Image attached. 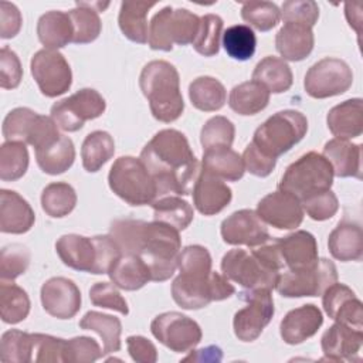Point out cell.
<instances>
[{
	"label": "cell",
	"mask_w": 363,
	"mask_h": 363,
	"mask_svg": "<svg viewBox=\"0 0 363 363\" xmlns=\"http://www.w3.org/2000/svg\"><path fill=\"white\" fill-rule=\"evenodd\" d=\"M109 235L122 254L140 257L150 271V281L169 279L176 268L182 240L179 231L160 221L119 218L111 224Z\"/></svg>",
	"instance_id": "6da1fadb"
},
{
	"label": "cell",
	"mask_w": 363,
	"mask_h": 363,
	"mask_svg": "<svg viewBox=\"0 0 363 363\" xmlns=\"http://www.w3.org/2000/svg\"><path fill=\"white\" fill-rule=\"evenodd\" d=\"M139 159L156 182L157 199L190 194L200 173L187 138L176 129L159 130L145 145Z\"/></svg>",
	"instance_id": "7a4b0ae2"
},
{
	"label": "cell",
	"mask_w": 363,
	"mask_h": 363,
	"mask_svg": "<svg viewBox=\"0 0 363 363\" xmlns=\"http://www.w3.org/2000/svg\"><path fill=\"white\" fill-rule=\"evenodd\" d=\"M284 267L275 241L264 242L251 252L234 248L221 258L223 275L248 291L274 289Z\"/></svg>",
	"instance_id": "3957f363"
},
{
	"label": "cell",
	"mask_w": 363,
	"mask_h": 363,
	"mask_svg": "<svg viewBox=\"0 0 363 363\" xmlns=\"http://www.w3.org/2000/svg\"><path fill=\"white\" fill-rule=\"evenodd\" d=\"M139 86L155 119L170 123L182 116L184 101L180 92V77L173 64L163 60L147 62L140 72Z\"/></svg>",
	"instance_id": "277c9868"
},
{
	"label": "cell",
	"mask_w": 363,
	"mask_h": 363,
	"mask_svg": "<svg viewBox=\"0 0 363 363\" xmlns=\"http://www.w3.org/2000/svg\"><path fill=\"white\" fill-rule=\"evenodd\" d=\"M333 184V169L318 152H308L291 163L282 174L278 190L295 196L299 201L330 190Z\"/></svg>",
	"instance_id": "5b68a950"
},
{
	"label": "cell",
	"mask_w": 363,
	"mask_h": 363,
	"mask_svg": "<svg viewBox=\"0 0 363 363\" xmlns=\"http://www.w3.org/2000/svg\"><path fill=\"white\" fill-rule=\"evenodd\" d=\"M306 132V116L299 111L285 109L274 113L257 128L252 143L264 155L277 159L299 143Z\"/></svg>",
	"instance_id": "8992f818"
},
{
	"label": "cell",
	"mask_w": 363,
	"mask_h": 363,
	"mask_svg": "<svg viewBox=\"0 0 363 363\" xmlns=\"http://www.w3.org/2000/svg\"><path fill=\"white\" fill-rule=\"evenodd\" d=\"M111 190L130 206L152 204L157 199V186L140 159L121 156L108 174Z\"/></svg>",
	"instance_id": "52a82bcc"
},
{
	"label": "cell",
	"mask_w": 363,
	"mask_h": 363,
	"mask_svg": "<svg viewBox=\"0 0 363 363\" xmlns=\"http://www.w3.org/2000/svg\"><path fill=\"white\" fill-rule=\"evenodd\" d=\"M200 27V17L187 9H172L170 6L159 10L150 20L147 43L152 50L172 51L173 44H193Z\"/></svg>",
	"instance_id": "ba28073f"
},
{
	"label": "cell",
	"mask_w": 363,
	"mask_h": 363,
	"mask_svg": "<svg viewBox=\"0 0 363 363\" xmlns=\"http://www.w3.org/2000/svg\"><path fill=\"white\" fill-rule=\"evenodd\" d=\"M235 288L224 275L211 271L206 277L179 274L172 284L173 301L183 309H201L213 301H224Z\"/></svg>",
	"instance_id": "9c48e42d"
},
{
	"label": "cell",
	"mask_w": 363,
	"mask_h": 363,
	"mask_svg": "<svg viewBox=\"0 0 363 363\" xmlns=\"http://www.w3.org/2000/svg\"><path fill=\"white\" fill-rule=\"evenodd\" d=\"M58 126L51 116L40 115L30 108H14L3 121V136L6 140L31 145L35 150L41 149L61 135Z\"/></svg>",
	"instance_id": "30bf717a"
},
{
	"label": "cell",
	"mask_w": 363,
	"mask_h": 363,
	"mask_svg": "<svg viewBox=\"0 0 363 363\" xmlns=\"http://www.w3.org/2000/svg\"><path fill=\"white\" fill-rule=\"evenodd\" d=\"M336 281L337 269L335 264L328 258H318V261L308 268L281 274L275 289L285 298L319 296Z\"/></svg>",
	"instance_id": "8fae6325"
},
{
	"label": "cell",
	"mask_w": 363,
	"mask_h": 363,
	"mask_svg": "<svg viewBox=\"0 0 363 363\" xmlns=\"http://www.w3.org/2000/svg\"><path fill=\"white\" fill-rule=\"evenodd\" d=\"M105 109L106 102L98 91L82 88L71 96L55 102L51 106L50 113L60 129L65 132H77L86 121L99 118Z\"/></svg>",
	"instance_id": "7c38bea8"
},
{
	"label": "cell",
	"mask_w": 363,
	"mask_h": 363,
	"mask_svg": "<svg viewBox=\"0 0 363 363\" xmlns=\"http://www.w3.org/2000/svg\"><path fill=\"white\" fill-rule=\"evenodd\" d=\"M353 84L349 64L340 58L326 57L315 62L305 74L303 88L315 99H325L345 94Z\"/></svg>",
	"instance_id": "4fadbf2b"
},
{
	"label": "cell",
	"mask_w": 363,
	"mask_h": 363,
	"mask_svg": "<svg viewBox=\"0 0 363 363\" xmlns=\"http://www.w3.org/2000/svg\"><path fill=\"white\" fill-rule=\"evenodd\" d=\"M247 305L237 311L233 319L234 335L241 342L255 340L271 322L275 308L269 289H251L240 294Z\"/></svg>",
	"instance_id": "5bb4252c"
},
{
	"label": "cell",
	"mask_w": 363,
	"mask_h": 363,
	"mask_svg": "<svg viewBox=\"0 0 363 363\" xmlns=\"http://www.w3.org/2000/svg\"><path fill=\"white\" fill-rule=\"evenodd\" d=\"M150 330L163 346L176 353L194 349L203 336L200 325L180 312H163L157 315L150 323Z\"/></svg>",
	"instance_id": "9a60e30c"
},
{
	"label": "cell",
	"mask_w": 363,
	"mask_h": 363,
	"mask_svg": "<svg viewBox=\"0 0 363 363\" xmlns=\"http://www.w3.org/2000/svg\"><path fill=\"white\" fill-rule=\"evenodd\" d=\"M31 75L44 96L65 94L72 84V71L65 57L57 50H40L30 62Z\"/></svg>",
	"instance_id": "2e32d148"
},
{
	"label": "cell",
	"mask_w": 363,
	"mask_h": 363,
	"mask_svg": "<svg viewBox=\"0 0 363 363\" xmlns=\"http://www.w3.org/2000/svg\"><path fill=\"white\" fill-rule=\"evenodd\" d=\"M220 231L223 241L230 245L258 247L271 238L265 223L257 211L248 208L234 211L224 218Z\"/></svg>",
	"instance_id": "e0dca14e"
},
{
	"label": "cell",
	"mask_w": 363,
	"mask_h": 363,
	"mask_svg": "<svg viewBox=\"0 0 363 363\" xmlns=\"http://www.w3.org/2000/svg\"><path fill=\"white\" fill-rule=\"evenodd\" d=\"M43 309L57 319H71L81 309V292L77 284L64 277L47 279L40 291Z\"/></svg>",
	"instance_id": "ac0fdd59"
},
{
	"label": "cell",
	"mask_w": 363,
	"mask_h": 363,
	"mask_svg": "<svg viewBox=\"0 0 363 363\" xmlns=\"http://www.w3.org/2000/svg\"><path fill=\"white\" fill-rule=\"evenodd\" d=\"M257 214L264 223L278 230H294L303 220L301 201L282 190L264 196L257 204Z\"/></svg>",
	"instance_id": "d6986e66"
},
{
	"label": "cell",
	"mask_w": 363,
	"mask_h": 363,
	"mask_svg": "<svg viewBox=\"0 0 363 363\" xmlns=\"http://www.w3.org/2000/svg\"><path fill=\"white\" fill-rule=\"evenodd\" d=\"M326 315L335 322L350 325L363 330V305L356 294L345 284H332L322 294Z\"/></svg>",
	"instance_id": "ffe728a7"
},
{
	"label": "cell",
	"mask_w": 363,
	"mask_h": 363,
	"mask_svg": "<svg viewBox=\"0 0 363 363\" xmlns=\"http://www.w3.org/2000/svg\"><path fill=\"white\" fill-rule=\"evenodd\" d=\"M193 204L203 216H214L223 211L233 199L231 189L220 177L203 170L191 190Z\"/></svg>",
	"instance_id": "44dd1931"
},
{
	"label": "cell",
	"mask_w": 363,
	"mask_h": 363,
	"mask_svg": "<svg viewBox=\"0 0 363 363\" xmlns=\"http://www.w3.org/2000/svg\"><path fill=\"white\" fill-rule=\"evenodd\" d=\"M363 343V330L350 325L335 322L320 339V347L328 360L343 362L359 359V350Z\"/></svg>",
	"instance_id": "7402d4cb"
},
{
	"label": "cell",
	"mask_w": 363,
	"mask_h": 363,
	"mask_svg": "<svg viewBox=\"0 0 363 363\" xmlns=\"http://www.w3.org/2000/svg\"><path fill=\"white\" fill-rule=\"evenodd\" d=\"M55 251L64 265L75 271L94 274L98 250L94 237L79 234H64L55 242Z\"/></svg>",
	"instance_id": "603a6c76"
},
{
	"label": "cell",
	"mask_w": 363,
	"mask_h": 363,
	"mask_svg": "<svg viewBox=\"0 0 363 363\" xmlns=\"http://www.w3.org/2000/svg\"><path fill=\"white\" fill-rule=\"evenodd\" d=\"M323 323L320 309L306 303L289 311L279 323V333L286 345H299L312 337Z\"/></svg>",
	"instance_id": "cb8c5ba5"
},
{
	"label": "cell",
	"mask_w": 363,
	"mask_h": 363,
	"mask_svg": "<svg viewBox=\"0 0 363 363\" xmlns=\"http://www.w3.org/2000/svg\"><path fill=\"white\" fill-rule=\"evenodd\" d=\"M275 244L289 271L308 268L318 261V242L309 231H294L285 237L277 238Z\"/></svg>",
	"instance_id": "d4e9b609"
},
{
	"label": "cell",
	"mask_w": 363,
	"mask_h": 363,
	"mask_svg": "<svg viewBox=\"0 0 363 363\" xmlns=\"http://www.w3.org/2000/svg\"><path fill=\"white\" fill-rule=\"evenodd\" d=\"M35 221L30 203L17 191L3 189L0 191V230L7 234H24Z\"/></svg>",
	"instance_id": "484cf974"
},
{
	"label": "cell",
	"mask_w": 363,
	"mask_h": 363,
	"mask_svg": "<svg viewBox=\"0 0 363 363\" xmlns=\"http://www.w3.org/2000/svg\"><path fill=\"white\" fill-rule=\"evenodd\" d=\"M323 157L330 163L333 176L362 177V146L347 139H330L323 146Z\"/></svg>",
	"instance_id": "4316f807"
},
{
	"label": "cell",
	"mask_w": 363,
	"mask_h": 363,
	"mask_svg": "<svg viewBox=\"0 0 363 363\" xmlns=\"http://www.w3.org/2000/svg\"><path fill=\"white\" fill-rule=\"evenodd\" d=\"M315 37L311 27L299 23H285L275 35V47L282 60L302 61L313 50Z\"/></svg>",
	"instance_id": "83f0119b"
},
{
	"label": "cell",
	"mask_w": 363,
	"mask_h": 363,
	"mask_svg": "<svg viewBox=\"0 0 363 363\" xmlns=\"http://www.w3.org/2000/svg\"><path fill=\"white\" fill-rule=\"evenodd\" d=\"M326 123L332 135L339 139L360 136L363 132V101L352 98L333 106L328 112Z\"/></svg>",
	"instance_id": "f1b7e54d"
},
{
	"label": "cell",
	"mask_w": 363,
	"mask_h": 363,
	"mask_svg": "<svg viewBox=\"0 0 363 363\" xmlns=\"http://www.w3.org/2000/svg\"><path fill=\"white\" fill-rule=\"evenodd\" d=\"M328 248L335 259L360 261L363 257V233L357 223L339 221L328 238Z\"/></svg>",
	"instance_id": "f546056e"
},
{
	"label": "cell",
	"mask_w": 363,
	"mask_h": 363,
	"mask_svg": "<svg viewBox=\"0 0 363 363\" xmlns=\"http://www.w3.org/2000/svg\"><path fill=\"white\" fill-rule=\"evenodd\" d=\"M37 35L47 50H58L72 43L74 27L68 13L51 10L37 21Z\"/></svg>",
	"instance_id": "4dcf8cb0"
},
{
	"label": "cell",
	"mask_w": 363,
	"mask_h": 363,
	"mask_svg": "<svg viewBox=\"0 0 363 363\" xmlns=\"http://www.w3.org/2000/svg\"><path fill=\"white\" fill-rule=\"evenodd\" d=\"M113 285L125 291H138L150 281V271L145 261L132 254H122L108 271Z\"/></svg>",
	"instance_id": "1f68e13d"
},
{
	"label": "cell",
	"mask_w": 363,
	"mask_h": 363,
	"mask_svg": "<svg viewBox=\"0 0 363 363\" xmlns=\"http://www.w3.org/2000/svg\"><path fill=\"white\" fill-rule=\"evenodd\" d=\"M153 1H122L118 24L122 34L138 44L147 43V13L155 6Z\"/></svg>",
	"instance_id": "d6a6232c"
},
{
	"label": "cell",
	"mask_w": 363,
	"mask_h": 363,
	"mask_svg": "<svg viewBox=\"0 0 363 363\" xmlns=\"http://www.w3.org/2000/svg\"><path fill=\"white\" fill-rule=\"evenodd\" d=\"M201 169L227 182H237L244 176L242 157L231 147H214L204 150Z\"/></svg>",
	"instance_id": "836d02e7"
},
{
	"label": "cell",
	"mask_w": 363,
	"mask_h": 363,
	"mask_svg": "<svg viewBox=\"0 0 363 363\" xmlns=\"http://www.w3.org/2000/svg\"><path fill=\"white\" fill-rule=\"evenodd\" d=\"M35 160L38 167L51 176L67 172L75 160V147L72 140L61 135L52 143L35 150Z\"/></svg>",
	"instance_id": "e575fe53"
},
{
	"label": "cell",
	"mask_w": 363,
	"mask_h": 363,
	"mask_svg": "<svg viewBox=\"0 0 363 363\" xmlns=\"http://www.w3.org/2000/svg\"><path fill=\"white\" fill-rule=\"evenodd\" d=\"M252 81L264 85L269 94H282L292 86L294 75L285 60L268 55L255 65Z\"/></svg>",
	"instance_id": "d590c367"
},
{
	"label": "cell",
	"mask_w": 363,
	"mask_h": 363,
	"mask_svg": "<svg viewBox=\"0 0 363 363\" xmlns=\"http://www.w3.org/2000/svg\"><path fill=\"white\" fill-rule=\"evenodd\" d=\"M269 91L257 81L235 85L228 96L230 108L238 115H257L268 106Z\"/></svg>",
	"instance_id": "8d00e7d4"
},
{
	"label": "cell",
	"mask_w": 363,
	"mask_h": 363,
	"mask_svg": "<svg viewBox=\"0 0 363 363\" xmlns=\"http://www.w3.org/2000/svg\"><path fill=\"white\" fill-rule=\"evenodd\" d=\"M79 328L92 330L102 339V354H109L121 350L122 323L116 316L89 311L79 320Z\"/></svg>",
	"instance_id": "74e56055"
},
{
	"label": "cell",
	"mask_w": 363,
	"mask_h": 363,
	"mask_svg": "<svg viewBox=\"0 0 363 363\" xmlns=\"http://www.w3.org/2000/svg\"><path fill=\"white\" fill-rule=\"evenodd\" d=\"M191 105L203 112H214L224 106L227 92L224 85L213 77H199L189 85Z\"/></svg>",
	"instance_id": "f35d334b"
},
{
	"label": "cell",
	"mask_w": 363,
	"mask_h": 363,
	"mask_svg": "<svg viewBox=\"0 0 363 363\" xmlns=\"http://www.w3.org/2000/svg\"><path fill=\"white\" fill-rule=\"evenodd\" d=\"M152 207L155 221L169 224L177 231L187 228L194 217L193 207L189 204V201L173 194L156 199L152 203Z\"/></svg>",
	"instance_id": "ab89813d"
},
{
	"label": "cell",
	"mask_w": 363,
	"mask_h": 363,
	"mask_svg": "<svg viewBox=\"0 0 363 363\" xmlns=\"http://www.w3.org/2000/svg\"><path fill=\"white\" fill-rule=\"evenodd\" d=\"M115 153L113 138L105 130H94L86 135L81 147L82 166L86 172H98Z\"/></svg>",
	"instance_id": "60d3db41"
},
{
	"label": "cell",
	"mask_w": 363,
	"mask_h": 363,
	"mask_svg": "<svg viewBox=\"0 0 363 363\" xmlns=\"http://www.w3.org/2000/svg\"><path fill=\"white\" fill-rule=\"evenodd\" d=\"M30 298L27 292L11 281L0 284V316L4 323L16 325L30 313Z\"/></svg>",
	"instance_id": "b9f144b4"
},
{
	"label": "cell",
	"mask_w": 363,
	"mask_h": 363,
	"mask_svg": "<svg viewBox=\"0 0 363 363\" xmlns=\"http://www.w3.org/2000/svg\"><path fill=\"white\" fill-rule=\"evenodd\" d=\"M77 204V193L74 187L65 182L47 184L41 191V207L47 216L61 218L68 216Z\"/></svg>",
	"instance_id": "7bdbcfd3"
},
{
	"label": "cell",
	"mask_w": 363,
	"mask_h": 363,
	"mask_svg": "<svg viewBox=\"0 0 363 363\" xmlns=\"http://www.w3.org/2000/svg\"><path fill=\"white\" fill-rule=\"evenodd\" d=\"M77 7L68 11L74 27V44H88L95 41L102 30L98 11L88 6L86 1H77Z\"/></svg>",
	"instance_id": "ee69618b"
},
{
	"label": "cell",
	"mask_w": 363,
	"mask_h": 363,
	"mask_svg": "<svg viewBox=\"0 0 363 363\" xmlns=\"http://www.w3.org/2000/svg\"><path fill=\"white\" fill-rule=\"evenodd\" d=\"M28 159L24 143L6 140L0 147V179L3 182L21 179L28 169Z\"/></svg>",
	"instance_id": "f6af8a7d"
},
{
	"label": "cell",
	"mask_w": 363,
	"mask_h": 363,
	"mask_svg": "<svg viewBox=\"0 0 363 363\" xmlns=\"http://www.w3.org/2000/svg\"><path fill=\"white\" fill-rule=\"evenodd\" d=\"M223 47L237 61L250 60L257 48V37L250 26L234 24L223 33Z\"/></svg>",
	"instance_id": "bcb514c9"
},
{
	"label": "cell",
	"mask_w": 363,
	"mask_h": 363,
	"mask_svg": "<svg viewBox=\"0 0 363 363\" xmlns=\"http://www.w3.org/2000/svg\"><path fill=\"white\" fill-rule=\"evenodd\" d=\"M0 359L4 363L33 362V333L11 329L1 335Z\"/></svg>",
	"instance_id": "7dc6e473"
},
{
	"label": "cell",
	"mask_w": 363,
	"mask_h": 363,
	"mask_svg": "<svg viewBox=\"0 0 363 363\" xmlns=\"http://www.w3.org/2000/svg\"><path fill=\"white\" fill-rule=\"evenodd\" d=\"M223 18L217 14L200 17V27L193 41V48L204 57H213L220 51V38L223 35Z\"/></svg>",
	"instance_id": "c3c4849f"
},
{
	"label": "cell",
	"mask_w": 363,
	"mask_h": 363,
	"mask_svg": "<svg viewBox=\"0 0 363 363\" xmlns=\"http://www.w3.org/2000/svg\"><path fill=\"white\" fill-rule=\"evenodd\" d=\"M241 17L258 31H269L281 18L279 7L272 1H247L241 7Z\"/></svg>",
	"instance_id": "681fc988"
},
{
	"label": "cell",
	"mask_w": 363,
	"mask_h": 363,
	"mask_svg": "<svg viewBox=\"0 0 363 363\" xmlns=\"http://www.w3.org/2000/svg\"><path fill=\"white\" fill-rule=\"evenodd\" d=\"M234 123L225 116H213L201 128L200 142L204 150L214 147H230L234 142Z\"/></svg>",
	"instance_id": "f907efd6"
},
{
	"label": "cell",
	"mask_w": 363,
	"mask_h": 363,
	"mask_svg": "<svg viewBox=\"0 0 363 363\" xmlns=\"http://www.w3.org/2000/svg\"><path fill=\"white\" fill-rule=\"evenodd\" d=\"M30 250L18 242L4 245L0 251V278L1 281H14L23 275L30 265Z\"/></svg>",
	"instance_id": "816d5d0a"
},
{
	"label": "cell",
	"mask_w": 363,
	"mask_h": 363,
	"mask_svg": "<svg viewBox=\"0 0 363 363\" xmlns=\"http://www.w3.org/2000/svg\"><path fill=\"white\" fill-rule=\"evenodd\" d=\"M211 255L203 245H187L182 250L177 258V268L180 274L206 277L211 272Z\"/></svg>",
	"instance_id": "f5cc1de1"
},
{
	"label": "cell",
	"mask_w": 363,
	"mask_h": 363,
	"mask_svg": "<svg viewBox=\"0 0 363 363\" xmlns=\"http://www.w3.org/2000/svg\"><path fill=\"white\" fill-rule=\"evenodd\" d=\"M67 340L44 333H33V362H65Z\"/></svg>",
	"instance_id": "db71d44e"
},
{
	"label": "cell",
	"mask_w": 363,
	"mask_h": 363,
	"mask_svg": "<svg viewBox=\"0 0 363 363\" xmlns=\"http://www.w3.org/2000/svg\"><path fill=\"white\" fill-rule=\"evenodd\" d=\"M281 16L285 23H299L312 28L319 18V6L313 0L284 1Z\"/></svg>",
	"instance_id": "11a10c76"
},
{
	"label": "cell",
	"mask_w": 363,
	"mask_h": 363,
	"mask_svg": "<svg viewBox=\"0 0 363 363\" xmlns=\"http://www.w3.org/2000/svg\"><path fill=\"white\" fill-rule=\"evenodd\" d=\"M302 208L315 221L332 218L339 210V200L332 190L316 193L301 201Z\"/></svg>",
	"instance_id": "9f6ffc18"
},
{
	"label": "cell",
	"mask_w": 363,
	"mask_h": 363,
	"mask_svg": "<svg viewBox=\"0 0 363 363\" xmlns=\"http://www.w3.org/2000/svg\"><path fill=\"white\" fill-rule=\"evenodd\" d=\"M102 356L101 346L92 337L77 336L67 340L64 357L68 363H92Z\"/></svg>",
	"instance_id": "6f0895ef"
},
{
	"label": "cell",
	"mask_w": 363,
	"mask_h": 363,
	"mask_svg": "<svg viewBox=\"0 0 363 363\" xmlns=\"http://www.w3.org/2000/svg\"><path fill=\"white\" fill-rule=\"evenodd\" d=\"M89 299L92 305L116 311L122 315L129 313L128 302L116 289V285L109 282H96L89 289Z\"/></svg>",
	"instance_id": "680465c9"
},
{
	"label": "cell",
	"mask_w": 363,
	"mask_h": 363,
	"mask_svg": "<svg viewBox=\"0 0 363 363\" xmlns=\"http://www.w3.org/2000/svg\"><path fill=\"white\" fill-rule=\"evenodd\" d=\"M23 68L17 54L7 45L0 50V86L3 89H14L20 85Z\"/></svg>",
	"instance_id": "91938a15"
},
{
	"label": "cell",
	"mask_w": 363,
	"mask_h": 363,
	"mask_svg": "<svg viewBox=\"0 0 363 363\" xmlns=\"http://www.w3.org/2000/svg\"><path fill=\"white\" fill-rule=\"evenodd\" d=\"M242 162L245 170L257 177L269 176L277 164V159L264 155L252 142L244 149Z\"/></svg>",
	"instance_id": "94428289"
},
{
	"label": "cell",
	"mask_w": 363,
	"mask_h": 363,
	"mask_svg": "<svg viewBox=\"0 0 363 363\" xmlns=\"http://www.w3.org/2000/svg\"><path fill=\"white\" fill-rule=\"evenodd\" d=\"M21 24L23 18L17 6L10 1H0V37L3 40L16 37Z\"/></svg>",
	"instance_id": "6125c7cd"
},
{
	"label": "cell",
	"mask_w": 363,
	"mask_h": 363,
	"mask_svg": "<svg viewBox=\"0 0 363 363\" xmlns=\"http://www.w3.org/2000/svg\"><path fill=\"white\" fill-rule=\"evenodd\" d=\"M126 345L132 360L138 363H155L157 360L156 346L147 337L132 335L126 339Z\"/></svg>",
	"instance_id": "be15d7a7"
},
{
	"label": "cell",
	"mask_w": 363,
	"mask_h": 363,
	"mask_svg": "<svg viewBox=\"0 0 363 363\" xmlns=\"http://www.w3.org/2000/svg\"><path fill=\"white\" fill-rule=\"evenodd\" d=\"M223 359L221 349L218 346H207L200 350H194L183 360H197V362H220Z\"/></svg>",
	"instance_id": "e7e4bbea"
}]
</instances>
